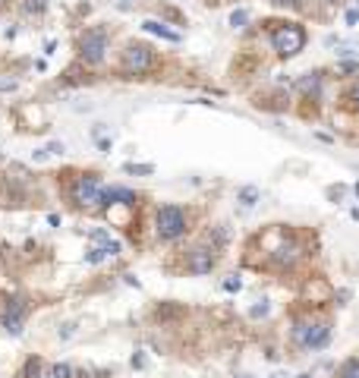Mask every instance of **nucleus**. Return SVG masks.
Returning <instances> with one entry per match:
<instances>
[{
    "label": "nucleus",
    "mask_w": 359,
    "mask_h": 378,
    "mask_svg": "<svg viewBox=\"0 0 359 378\" xmlns=\"http://www.w3.org/2000/svg\"><path fill=\"white\" fill-rule=\"evenodd\" d=\"M337 378H359V359H346V362L340 365Z\"/></svg>",
    "instance_id": "ddd939ff"
},
{
    "label": "nucleus",
    "mask_w": 359,
    "mask_h": 378,
    "mask_svg": "<svg viewBox=\"0 0 359 378\" xmlns=\"http://www.w3.org/2000/svg\"><path fill=\"white\" fill-rule=\"evenodd\" d=\"M158 236L161 240H176V236L186 233V211L176 205H164L158 208Z\"/></svg>",
    "instance_id": "7ed1b4c3"
},
{
    "label": "nucleus",
    "mask_w": 359,
    "mask_h": 378,
    "mask_svg": "<svg viewBox=\"0 0 359 378\" xmlns=\"http://www.w3.org/2000/svg\"><path fill=\"white\" fill-rule=\"evenodd\" d=\"M239 378H249V375H239Z\"/></svg>",
    "instance_id": "2f4dec72"
},
{
    "label": "nucleus",
    "mask_w": 359,
    "mask_h": 378,
    "mask_svg": "<svg viewBox=\"0 0 359 378\" xmlns=\"http://www.w3.org/2000/svg\"><path fill=\"white\" fill-rule=\"evenodd\" d=\"M44 151H47V155H63V145H60V142H51Z\"/></svg>",
    "instance_id": "4be33fe9"
},
{
    "label": "nucleus",
    "mask_w": 359,
    "mask_h": 378,
    "mask_svg": "<svg viewBox=\"0 0 359 378\" xmlns=\"http://www.w3.org/2000/svg\"><path fill=\"white\" fill-rule=\"evenodd\" d=\"M44 0H26V13H44Z\"/></svg>",
    "instance_id": "6ab92c4d"
},
{
    "label": "nucleus",
    "mask_w": 359,
    "mask_h": 378,
    "mask_svg": "<svg viewBox=\"0 0 359 378\" xmlns=\"http://www.w3.org/2000/svg\"><path fill=\"white\" fill-rule=\"evenodd\" d=\"M0 4H4V0H0Z\"/></svg>",
    "instance_id": "473e14b6"
},
{
    "label": "nucleus",
    "mask_w": 359,
    "mask_h": 378,
    "mask_svg": "<svg viewBox=\"0 0 359 378\" xmlns=\"http://www.w3.org/2000/svg\"><path fill=\"white\" fill-rule=\"evenodd\" d=\"M346 22L356 26V22H359V10H346Z\"/></svg>",
    "instance_id": "b1692460"
},
{
    "label": "nucleus",
    "mask_w": 359,
    "mask_h": 378,
    "mask_svg": "<svg viewBox=\"0 0 359 378\" xmlns=\"http://www.w3.org/2000/svg\"><path fill=\"white\" fill-rule=\"evenodd\" d=\"M296 258H299V246L290 243V240H284V243H278L271 249V265L274 268H293Z\"/></svg>",
    "instance_id": "6e6552de"
},
{
    "label": "nucleus",
    "mask_w": 359,
    "mask_h": 378,
    "mask_svg": "<svg viewBox=\"0 0 359 378\" xmlns=\"http://www.w3.org/2000/svg\"><path fill=\"white\" fill-rule=\"evenodd\" d=\"M359 63H340V73H356Z\"/></svg>",
    "instance_id": "393cba45"
},
{
    "label": "nucleus",
    "mask_w": 359,
    "mask_h": 378,
    "mask_svg": "<svg viewBox=\"0 0 359 378\" xmlns=\"http://www.w3.org/2000/svg\"><path fill=\"white\" fill-rule=\"evenodd\" d=\"M142 29L145 32H151V35H158V38H164V41H180V32H173V29H167L164 22H154V19H148V22H142Z\"/></svg>",
    "instance_id": "1a4fd4ad"
},
{
    "label": "nucleus",
    "mask_w": 359,
    "mask_h": 378,
    "mask_svg": "<svg viewBox=\"0 0 359 378\" xmlns=\"http://www.w3.org/2000/svg\"><path fill=\"white\" fill-rule=\"evenodd\" d=\"M350 215H353V221H359V208H353V211H350Z\"/></svg>",
    "instance_id": "cd10ccee"
},
{
    "label": "nucleus",
    "mask_w": 359,
    "mask_h": 378,
    "mask_svg": "<svg viewBox=\"0 0 359 378\" xmlns=\"http://www.w3.org/2000/svg\"><path fill=\"white\" fill-rule=\"evenodd\" d=\"M107 54V32L104 29H88L79 38V57L85 63H101Z\"/></svg>",
    "instance_id": "39448f33"
},
{
    "label": "nucleus",
    "mask_w": 359,
    "mask_h": 378,
    "mask_svg": "<svg viewBox=\"0 0 359 378\" xmlns=\"http://www.w3.org/2000/svg\"><path fill=\"white\" fill-rule=\"evenodd\" d=\"M265 312H268V306L261 303V306H255V309H252V318H258V315H265Z\"/></svg>",
    "instance_id": "a878e982"
},
{
    "label": "nucleus",
    "mask_w": 359,
    "mask_h": 378,
    "mask_svg": "<svg viewBox=\"0 0 359 378\" xmlns=\"http://www.w3.org/2000/svg\"><path fill=\"white\" fill-rule=\"evenodd\" d=\"M236 202H243V208H252L258 202V186H243L236 196Z\"/></svg>",
    "instance_id": "9b49d317"
},
{
    "label": "nucleus",
    "mask_w": 359,
    "mask_h": 378,
    "mask_svg": "<svg viewBox=\"0 0 359 378\" xmlns=\"http://www.w3.org/2000/svg\"><path fill=\"white\" fill-rule=\"evenodd\" d=\"M211 268H214V252L205 249V246H196V249L186 255V271L189 274H208Z\"/></svg>",
    "instance_id": "0eeeda50"
},
{
    "label": "nucleus",
    "mask_w": 359,
    "mask_h": 378,
    "mask_svg": "<svg viewBox=\"0 0 359 378\" xmlns=\"http://www.w3.org/2000/svg\"><path fill=\"white\" fill-rule=\"evenodd\" d=\"M353 98H356V101H359V85H356V91H353Z\"/></svg>",
    "instance_id": "c85d7f7f"
},
{
    "label": "nucleus",
    "mask_w": 359,
    "mask_h": 378,
    "mask_svg": "<svg viewBox=\"0 0 359 378\" xmlns=\"http://www.w3.org/2000/svg\"><path fill=\"white\" fill-rule=\"evenodd\" d=\"M4 325L10 334H22V315H4Z\"/></svg>",
    "instance_id": "4468645a"
},
{
    "label": "nucleus",
    "mask_w": 359,
    "mask_h": 378,
    "mask_svg": "<svg viewBox=\"0 0 359 378\" xmlns=\"http://www.w3.org/2000/svg\"><path fill=\"white\" fill-rule=\"evenodd\" d=\"M271 44L274 51L281 57H293L306 47V29L303 26H293V22H287V26H274L271 29Z\"/></svg>",
    "instance_id": "f257e3e1"
},
{
    "label": "nucleus",
    "mask_w": 359,
    "mask_h": 378,
    "mask_svg": "<svg viewBox=\"0 0 359 378\" xmlns=\"http://www.w3.org/2000/svg\"><path fill=\"white\" fill-rule=\"evenodd\" d=\"M114 202H120V205H133V202H136V196L129 193V189H120V186L104 189V205H114Z\"/></svg>",
    "instance_id": "9d476101"
},
{
    "label": "nucleus",
    "mask_w": 359,
    "mask_h": 378,
    "mask_svg": "<svg viewBox=\"0 0 359 378\" xmlns=\"http://www.w3.org/2000/svg\"><path fill=\"white\" fill-rule=\"evenodd\" d=\"M154 63V54H151V47L148 44H129L126 51H123V60H120V69H123L126 76H142V73H148Z\"/></svg>",
    "instance_id": "20e7f679"
},
{
    "label": "nucleus",
    "mask_w": 359,
    "mask_h": 378,
    "mask_svg": "<svg viewBox=\"0 0 359 378\" xmlns=\"http://www.w3.org/2000/svg\"><path fill=\"white\" fill-rule=\"evenodd\" d=\"M73 199L82 205V208H98V205H104V189H101V183H98V176H79L76 180V186H73Z\"/></svg>",
    "instance_id": "423d86ee"
},
{
    "label": "nucleus",
    "mask_w": 359,
    "mask_h": 378,
    "mask_svg": "<svg viewBox=\"0 0 359 378\" xmlns=\"http://www.w3.org/2000/svg\"><path fill=\"white\" fill-rule=\"evenodd\" d=\"M123 170H126V173H139V176H148V173H154V167H151V164H126Z\"/></svg>",
    "instance_id": "2eb2a0df"
},
{
    "label": "nucleus",
    "mask_w": 359,
    "mask_h": 378,
    "mask_svg": "<svg viewBox=\"0 0 359 378\" xmlns=\"http://www.w3.org/2000/svg\"><path fill=\"white\" fill-rule=\"evenodd\" d=\"M104 255H107V252H104V249H92V252H88V255H85V258H88V262H92V265H95V262H101V258H104Z\"/></svg>",
    "instance_id": "412c9836"
},
{
    "label": "nucleus",
    "mask_w": 359,
    "mask_h": 378,
    "mask_svg": "<svg viewBox=\"0 0 359 378\" xmlns=\"http://www.w3.org/2000/svg\"><path fill=\"white\" fill-rule=\"evenodd\" d=\"M318 85H321V73H306L299 79V91H318Z\"/></svg>",
    "instance_id": "f8f14e48"
},
{
    "label": "nucleus",
    "mask_w": 359,
    "mask_h": 378,
    "mask_svg": "<svg viewBox=\"0 0 359 378\" xmlns=\"http://www.w3.org/2000/svg\"><path fill=\"white\" fill-rule=\"evenodd\" d=\"M274 7H290V10H303V0H271Z\"/></svg>",
    "instance_id": "aec40b11"
},
{
    "label": "nucleus",
    "mask_w": 359,
    "mask_h": 378,
    "mask_svg": "<svg viewBox=\"0 0 359 378\" xmlns=\"http://www.w3.org/2000/svg\"><path fill=\"white\" fill-rule=\"evenodd\" d=\"M239 287H243V280H239L236 274H230V277L224 280V290H227V293H239Z\"/></svg>",
    "instance_id": "a211bd4d"
},
{
    "label": "nucleus",
    "mask_w": 359,
    "mask_h": 378,
    "mask_svg": "<svg viewBox=\"0 0 359 378\" xmlns=\"http://www.w3.org/2000/svg\"><path fill=\"white\" fill-rule=\"evenodd\" d=\"M353 193H356V196H359V183H356V186H353Z\"/></svg>",
    "instance_id": "c756f323"
},
{
    "label": "nucleus",
    "mask_w": 359,
    "mask_h": 378,
    "mask_svg": "<svg viewBox=\"0 0 359 378\" xmlns=\"http://www.w3.org/2000/svg\"><path fill=\"white\" fill-rule=\"evenodd\" d=\"M246 19H249L246 10H233V13H230V26H233V29H243V26H246Z\"/></svg>",
    "instance_id": "dca6fc26"
},
{
    "label": "nucleus",
    "mask_w": 359,
    "mask_h": 378,
    "mask_svg": "<svg viewBox=\"0 0 359 378\" xmlns=\"http://www.w3.org/2000/svg\"><path fill=\"white\" fill-rule=\"evenodd\" d=\"M10 88H16V82H0V91H10Z\"/></svg>",
    "instance_id": "bb28decb"
},
{
    "label": "nucleus",
    "mask_w": 359,
    "mask_h": 378,
    "mask_svg": "<svg viewBox=\"0 0 359 378\" xmlns=\"http://www.w3.org/2000/svg\"><path fill=\"white\" fill-rule=\"evenodd\" d=\"M359 51V47H353V44H346V47H340V51H337V57H353Z\"/></svg>",
    "instance_id": "5701e85b"
},
{
    "label": "nucleus",
    "mask_w": 359,
    "mask_h": 378,
    "mask_svg": "<svg viewBox=\"0 0 359 378\" xmlns=\"http://www.w3.org/2000/svg\"><path fill=\"white\" fill-rule=\"evenodd\" d=\"M51 378H73V369H69L66 362H57L54 372H51Z\"/></svg>",
    "instance_id": "f3484780"
},
{
    "label": "nucleus",
    "mask_w": 359,
    "mask_h": 378,
    "mask_svg": "<svg viewBox=\"0 0 359 378\" xmlns=\"http://www.w3.org/2000/svg\"><path fill=\"white\" fill-rule=\"evenodd\" d=\"M299 378H312V375H299Z\"/></svg>",
    "instance_id": "7c9ffc66"
},
{
    "label": "nucleus",
    "mask_w": 359,
    "mask_h": 378,
    "mask_svg": "<svg viewBox=\"0 0 359 378\" xmlns=\"http://www.w3.org/2000/svg\"><path fill=\"white\" fill-rule=\"evenodd\" d=\"M293 340L306 350H321L331 340V328L325 322H315V325L312 322H296L293 325Z\"/></svg>",
    "instance_id": "f03ea898"
}]
</instances>
